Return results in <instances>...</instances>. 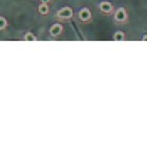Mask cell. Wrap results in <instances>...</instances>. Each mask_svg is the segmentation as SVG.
<instances>
[{
	"instance_id": "6da1fadb",
	"label": "cell",
	"mask_w": 147,
	"mask_h": 147,
	"mask_svg": "<svg viewBox=\"0 0 147 147\" xmlns=\"http://www.w3.org/2000/svg\"><path fill=\"white\" fill-rule=\"evenodd\" d=\"M74 16V11L71 6H64L60 9L57 12V17L59 19H63V20H67V19H71Z\"/></svg>"
},
{
	"instance_id": "7a4b0ae2",
	"label": "cell",
	"mask_w": 147,
	"mask_h": 147,
	"mask_svg": "<svg viewBox=\"0 0 147 147\" xmlns=\"http://www.w3.org/2000/svg\"><path fill=\"white\" fill-rule=\"evenodd\" d=\"M113 18H115V21L119 22V23L126 22V20H127V12H126V9L124 7H119L115 12Z\"/></svg>"
},
{
	"instance_id": "3957f363",
	"label": "cell",
	"mask_w": 147,
	"mask_h": 147,
	"mask_svg": "<svg viewBox=\"0 0 147 147\" xmlns=\"http://www.w3.org/2000/svg\"><path fill=\"white\" fill-rule=\"evenodd\" d=\"M78 18L80 21L82 22H88L92 20V12L87 7H82L78 13Z\"/></svg>"
},
{
	"instance_id": "277c9868",
	"label": "cell",
	"mask_w": 147,
	"mask_h": 147,
	"mask_svg": "<svg viewBox=\"0 0 147 147\" xmlns=\"http://www.w3.org/2000/svg\"><path fill=\"white\" fill-rule=\"evenodd\" d=\"M62 31H63V26H62L61 23H55L49 28V34L53 37H57L61 34Z\"/></svg>"
},
{
	"instance_id": "5b68a950",
	"label": "cell",
	"mask_w": 147,
	"mask_h": 147,
	"mask_svg": "<svg viewBox=\"0 0 147 147\" xmlns=\"http://www.w3.org/2000/svg\"><path fill=\"white\" fill-rule=\"evenodd\" d=\"M99 9H100V11H101L102 13H104V14H109V13H111V11H113V4L110 2H108V1H102V2H100V4H99Z\"/></svg>"
},
{
	"instance_id": "8992f818",
	"label": "cell",
	"mask_w": 147,
	"mask_h": 147,
	"mask_svg": "<svg viewBox=\"0 0 147 147\" xmlns=\"http://www.w3.org/2000/svg\"><path fill=\"white\" fill-rule=\"evenodd\" d=\"M38 12L41 14V15H46L49 13V3H41L38 7Z\"/></svg>"
},
{
	"instance_id": "52a82bcc",
	"label": "cell",
	"mask_w": 147,
	"mask_h": 147,
	"mask_svg": "<svg viewBox=\"0 0 147 147\" xmlns=\"http://www.w3.org/2000/svg\"><path fill=\"white\" fill-rule=\"evenodd\" d=\"M125 33L122 31H118L115 33L113 35V40H116V41H122V40L125 39Z\"/></svg>"
},
{
	"instance_id": "ba28073f",
	"label": "cell",
	"mask_w": 147,
	"mask_h": 147,
	"mask_svg": "<svg viewBox=\"0 0 147 147\" xmlns=\"http://www.w3.org/2000/svg\"><path fill=\"white\" fill-rule=\"evenodd\" d=\"M24 40L25 41H36L37 38L32 32H26L24 35Z\"/></svg>"
},
{
	"instance_id": "9c48e42d",
	"label": "cell",
	"mask_w": 147,
	"mask_h": 147,
	"mask_svg": "<svg viewBox=\"0 0 147 147\" xmlns=\"http://www.w3.org/2000/svg\"><path fill=\"white\" fill-rule=\"evenodd\" d=\"M6 26H7V20H6L5 17L1 16V17H0V30L3 31Z\"/></svg>"
},
{
	"instance_id": "30bf717a",
	"label": "cell",
	"mask_w": 147,
	"mask_h": 147,
	"mask_svg": "<svg viewBox=\"0 0 147 147\" xmlns=\"http://www.w3.org/2000/svg\"><path fill=\"white\" fill-rule=\"evenodd\" d=\"M41 3H49L51 2V0H40Z\"/></svg>"
},
{
	"instance_id": "8fae6325",
	"label": "cell",
	"mask_w": 147,
	"mask_h": 147,
	"mask_svg": "<svg viewBox=\"0 0 147 147\" xmlns=\"http://www.w3.org/2000/svg\"><path fill=\"white\" fill-rule=\"evenodd\" d=\"M142 41H147V35H144L142 37Z\"/></svg>"
}]
</instances>
